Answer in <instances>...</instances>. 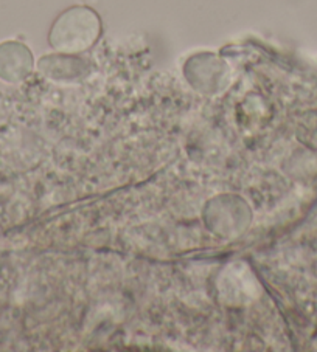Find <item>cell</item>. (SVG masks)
Wrapping results in <instances>:
<instances>
[{
	"mask_svg": "<svg viewBox=\"0 0 317 352\" xmlns=\"http://www.w3.org/2000/svg\"><path fill=\"white\" fill-rule=\"evenodd\" d=\"M100 33V19L92 10L76 7L54 22L50 33L52 45L61 52H81L94 44Z\"/></svg>",
	"mask_w": 317,
	"mask_h": 352,
	"instance_id": "6da1fadb",
	"label": "cell"
},
{
	"mask_svg": "<svg viewBox=\"0 0 317 352\" xmlns=\"http://www.w3.org/2000/svg\"><path fill=\"white\" fill-rule=\"evenodd\" d=\"M32 69V56L17 42H5L0 45V78L7 81H19Z\"/></svg>",
	"mask_w": 317,
	"mask_h": 352,
	"instance_id": "7a4b0ae2",
	"label": "cell"
}]
</instances>
